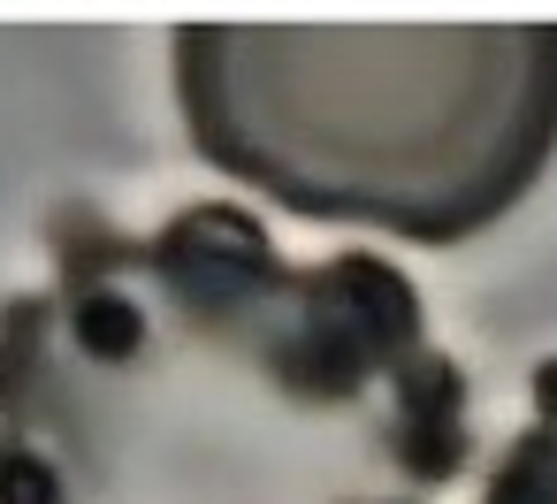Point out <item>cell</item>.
Segmentation results:
<instances>
[{
	"label": "cell",
	"mask_w": 557,
	"mask_h": 504,
	"mask_svg": "<svg viewBox=\"0 0 557 504\" xmlns=\"http://www.w3.org/2000/svg\"><path fill=\"white\" fill-rule=\"evenodd\" d=\"M466 374L443 352H412L397 359V451L420 481H443L466 458V420H458Z\"/></svg>",
	"instance_id": "obj_3"
},
{
	"label": "cell",
	"mask_w": 557,
	"mask_h": 504,
	"mask_svg": "<svg viewBox=\"0 0 557 504\" xmlns=\"http://www.w3.org/2000/svg\"><path fill=\"white\" fill-rule=\"evenodd\" d=\"M153 268H161V283L176 291V306L199 314V321H230L237 306H252V298L275 283L268 237H260V222L237 214V207H191V214L153 245Z\"/></svg>",
	"instance_id": "obj_2"
},
{
	"label": "cell",
	"mask_w": 557,
	"mask_h": 504,
	"mask_svg": "<svg viewBox=\"0 0 557 504\" xmlns=\"http://www.w3.org/2000/svg\"><path fill=\"white\" fill-rule=\"evenodd\" d=\"M534 382H542V405H549V413H557V367H542V374H534Z\"/></svg>",
	"instance_id": "obj_7"
},
{
	"label": "cell",
	"mask_w": 557,
	"mask_h": 504,
	"mask_svg": "<svg viewBox=\"0 0 557 504\" xmlns=\"http://www.w3.org/2000/svg\"><path fill=\"white\" fill-rule=\"evenodd\" d=\"M77 344H85L92 359H131V352L146 344V314H138L123 291L92 283V298L77 306Z\"/></svg>",
	"instance_id": "obj_4"
},
{
	"label": "cell",
	"mask_w": 557,
	"mask_h": 504,
	"mask_svg": "<svg viewBox=\"0 0 557 504\" xmlns=\"http://www.w3.org/2000/svg\"><path fill=\"white\" fill-rule=\"evenodd\" d=\"M488 504H557V428H534L527 443H511Z\"/></svg>",
	"instance_id": "obj_5"
},
{
	"label": "cell",
	"mask_w": 557,
	"mask_h": 504,
	"mask_svg": "<svg viewBox=\"0 0 557 504\" xmlns=\"http://www.w3.org/2000/svg\"><path fill=\"white\" fill-rule=\"evenodd\" d=\"M412 336H420V298L405 291V275L351 253L298 291V321L275 352V374L306 397H351L374 367L412 359Z\"/></svg>",
	"instance_id": "obj_1"
},
{
	"label": "cell",
	"mask_w": 557,
	"mask_h": 504,
	"mask_svg": "<svg viewBox=\"0 0 557 504\" xmlns=\"http://www.w3.org/2000/svg\"><path fill=\"white\" fill-rule=\"evenodd\" d=\"M0 504H62V481L39 451H0Z\"/></svg>",
	"instance_id": "obj_6"
}]
</instances>
